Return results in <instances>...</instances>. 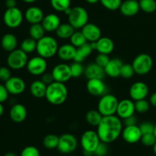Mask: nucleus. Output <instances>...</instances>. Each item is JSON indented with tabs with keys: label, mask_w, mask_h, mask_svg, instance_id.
Masks as SVG:
<instances>
[{
	"label": "nucleus",
	"mask_w": 156,
	"mask_h": 156,
	"mask_svg": "<svg viewBox=\"0 0 156 156\" xmlns=\"http://www.w3.org/2000/svg\"><path fill=\"white\" fill-rule=\"evenodd\" d=\"M86 88L88 92L94 97H101L104 94H107V86L103 79H88Z\"/></svg>",
	"instance_id": "obj_13"
},
{
	"label": "nucleus",
	"mask_w": 156,
	"mask_h": 156,
	"mask_svg": "<svg viewBox=\"0 0 156 156\" xmlns=\"http://www.w3.org/2000/svg\"><path fill=\"white\" fill-rule=\"evenodd\" d=\"M45 29L44 28L41 23L30 24V27L29 28L30 37L33 38V39L36 40L37 41L41 39L43 37L45 36Z\"/></svg>",
	"instance_id": "obj_32"
},
{
	"label": "nucleus",
	"mask_w": 156,
	"mask_h": 156,
	"mask_svg": "<svg viewBox=\"0 0 156 156\" xmlns=\"http://www.w3.org/2000/svg\"><path fill=\"white\" fill-rule=\"evenodd\" d=\"M59 45L54 37L51 36H44L37 42L36 51L37 55L44 59H50L57 54Z\"/></svg>",
	"instance_id": "obj_3"
},
{
	"label": "nucleus",
	"mask_w": 156,
	"mask_h": 156,
	"mask_svg": "<svg viewBox=\"0 0 156 156\" xmlns=\"http://www.w3.org/2000/svg\"><path fill=\"white\" fill-rule=\"evenodd\" d=\"M70 156H75V155H70Z\"/></svg>",
	"instance_id": "obj_60"
},
{
	"label": "nucleus",
	"mask_w": 156,
	"mask_h": 156,
	"mask_svg": "<svg viewBox=\"0 0 156 156\" xmlns=\"http://www.w3.org/2000/svg\"><path fill=\"white\" fill-rule=\"evenodd\" d=\"M68 20L69 23L75 29H82L88 23V13L85 8L76 6L72 9Z\"/></svg>",
	"instance_id": "obj_6"
},
{
	"label": "nucleus",
	"mask_w": 156,
	"mask_h": 156,
	"mask_svg": "<svg viewBox=\"0 0 156 156\" xmlns=\"http://www.w3.org/2000/svg\"><path fill=\"white\" fill-rule=\"evenodd\" d=\"M76 29L69 23H61L56 32L58 37L61 39H69L75 32Z\"/></svg>",
	"instance_id": "obj_30"
},
{
	"label": "nucleus",
	"mask_w": 156,
	"mask_h": 156,
	"mask_svg": "<svg viewBox=\"0 0 156 156\" xmlns=\"http://www.w3.org/2000/svg\"><path fill=\"white\" fill-rule=\"evenodd\" d=\"M108 143H105L104 142H101L98 147L96 148L95 151L94 152V155L96 156H105L108 154Z\"/></svg>",
	"instance_id": "obj_46"
},
{
	"label": "nucleus",
	"mask_w": 156,
	"mask_h": 156,
	"mask_svg": "<svg viewBox=\"0 0 156 156\" xmlns=\"http://www.w3.org/2000/svg\"><path fill=\"white\" fill-rule=\"evenodd\" d=\"M37 42L36 40L33 39L32 37H27L23 40L21 44V47L20 48L25 52L26 53H31L33 52L36 51L37 49Z\"/></svg>",
	"instance_id": "obj_33"
},
{
	"label": "nucleus",
	"mask_w": 156,
	"mask_h": 156,
	"mask_svg": "<svg viewBox=\"0 0 156 156\" xmlns=\"http://www.w3.org/2000/svg\"><path fill=\"white\" fill-rule=\"evenodd\" d=\"M4 156H17V155H15V153H13V152H8V153H6Z\"/></svg>",
	"instance_id": "obj_57"
},
{
	"label": "nucleus",
	"mask_w": 156,
	"mask_h": 156,
	"mask_svg": "<svg viewBox=\"0 0 156 156\" xmlns=\"http://www.w3.org/2000/svg\"><path fill=\"white\" fill-rule=\"evenodd\" d=\"M136 112L135 104L132 99H123L119 101L117 113L119 117L122 120L133 115Z\"/></svg>",
	"instance_id": "obj_16"
},
{
	"label": "nucleus",
	"mask_w": 156,
	"mask_h": 156,
	"mask_svg": "<svg viewBox=\"0 0 156 156\" xmlns=\"http://www.w3.org/2000/svg\"><path fill=\"white\" fill-rule=\"evenodd\" d=\"M137 119L136 116L132 115L130 117H128L123 120V124L124 126H133V125H137Z\"/></svg>",
	"instance_id": "obj_50"
},
{
	"label": "nucleus",
	"mask_w": 156,
	"mask_h": 156,
	"mask_svg": "<svg viewBox=\"0 0 156 156\" xmlns=\"http://www.w3.org/2000/svg\"><path fill=\"white\" fill-rule=\"evenodd\" d=\"M68 98V88L65 83L53 82L47 85L45 98L53 105H62Z\"/></svg>",
	"instance_id": "obj_2"
},
{
	"label": "nucleus",
	"mask_w": 156,
	"mask_h": 156,
	"mask_svg": "<svg viewBox=\"0 0 156 156\" xmlns=\"http://www.w3.org/2000/svg\"><path fill=\"white\" fill-rule=\"evenodd\" d=\"M149 102H150V105H152V106L156 107V92L153 93L150 96V98H149Z\"/></svg>",
	"instance_id": "obj_52"
},
{
	"label": "nucleus",
	"mask_w": 156,
	"mask_h": 156,
	"mask_svg": "<svg viewBox=\"0 0 156 156\" xmlns=\"http://www.w3.org/2000/svg\"><path fill=\"white\" fill-rule=\"evenodd\" d=\"M122 137L125 142L130 144L138 143L141 140L142 133L140 129V126L137 125L133 126H125L122 131Z\"/></svg>",
	"instance_id": "obj_17"
},
{
	"label": "nucleus",
	"mask_w": 156,
	"mask_h": 156,
	"mask_svg": "<svg viewBox=\"0 0 156 156\" xmlns=\"http://www.w3.org/2000/svg\"><path fill=\"white\" fill-rule=\"evenodd\" d=\"M86 2L89 4H95V3L100 2V0H86Z\"/></svg>",
	"instance_id": "obj_55"
},
{
	"label": "nucleus",
	"mask_w": 156,
	"mask_h": 156,
	"mask_svg": "<svg viewBox=\"0 0 156 156\" xmlns=\"http://www.w3.org/2000/svg\"><path fill=\"white\" fill-rule=\"evenodd\" d=\"M101 140L97 131L88 129L85 131L81 136L80 143L83 151H88L94 153L96 148L101 143Z\"/></svg>",
	"instance_id": "obj_8"
},
{
	"label": "nucleus",
	"mask_w": 156,
	"mask_h": 156,
	"mask_svg": "<svg viewBox=\"0 0 156 156\" xmlns=\"http://www.w3.org/2000/svg\"><path fill=\"white\" fill-rule=\"evenodd\" d=\"M70 66V69H71L72 77L73 78H79L84 74L85 73V67L83 66L82 62H76L74 61Z\"/></svg>",
	"instance_id": "obj_38"
},
{
	"label": "nucleus",
	"mask_w": 156,
	"mask_h": 156,
	"mask_svg": "<svg viewBox=\"0 0 156 156\" xmlns=\"http://www.w3.org/2000/svg\"><path fill=\"white\" fill-rule=\"evenodd\" d=\"M85 77L88 79H103L105 76H106L105 69L103 67L100 66L95 62H92L87 66L85 68Z\"/></svg>",
	"instance_id": "obj_22"
},
{
	"label": "nucleus",
	"mask_w": 156,
	"mask_h": 156,
	"mask_svg": "<svg viewBox=\"0 0 156 156\" xmlns=\"http://www.w3.org/2000/svg\"><path fill=\"white\" fill-rule=\"evenodd\" d=\"M153 151H154V153L156 155V143H155V145L153 146Z\"/></svg>",
	"instance_id": "obj_58"
},
{
	"label": "nucleus",
	"mask_w": 156,
	"mask_h": 156,
	"mask_svg": "<svg viewBox=\"0 0 156 156\" xmlns=\"http://www.w3.org/2000/svg\"><path fill=\"white\" fill-rule=\"evenodd\" d=\"M135 73L140 76L148 74L153 66V59L147 53H140L137 55L132 62Z\"/></svg>",
	"instance_id": "obj_5"
},
{
	"label": "nucleus",
	"mask_w": 156,
	"mask_h": 156,
	"mask_svg": "<svg viewBox=\"0 0 156 156\" xmlns=\"http://www.w3.org/2000/svg\"><path fill=\"white\" fill-rule=\"evenodd\" d=\"M135 74L133 66L132 64L129 63H123L120 69V76L123 79H129L133 76Z\"/></svg>",
	"instance_id": "obj_39"
},
{
	"label": "nucleus",
	"mask_w": 156,
	"mask_h": 156,
	"mask_svg": "<svg viewBox=\"0 0 156 156\" xmlns=\"http://www.w3.org/2000/svg\"><path fill=\"white\" fill-rule=\"evenodd\" d=\"M44 16L43 10L37 6H30L24 13V18L30 24L41 23Z\"/></svg>",
	"instance_id": "obj_20"
},
{
	"label": "nucleus",
	"mask_w": 156,
	"mask_h": 156,
	"mask_svg": "<svg viewBox=\"0 0 156 156\" xmlns=\"http://www.w3.org/2000/svg\"><path fill=\"white\" fill-rule=\"evenodd\" d=\"M9 92L5 85L0 84V103H4L9 98Z\"/></svg>",
	"instance_id": "obj_48"
},
{
	"label": "nucleus",
	"mask_w": 156,
	"mask_h": 156,
	"mask_svg": "<svg viewBox=\"0 0 156 156\" xmlns=\"http://www.w3.org/2000/svg\"><path fill=\"white\" fill-rule=\"evenodd\" d=\"M110 59H110L109 57V55L105 54V53H98V54L97 55V56L95 57V62H94L105 69V67L106 66L107 64L109 62Z\"/></svg>",
	"instance_id": "obj_45"
},
{
	"label": "nucleus",
	"mask_w": 156,
	"mask_h": 156,
	"mask_svg": "<svg viewBox=\"0 0 156 156\" xmlns=\"http://www.w3.org/2000/svg\"><path fill=\"white\" fill-rule=\"evenodd\" d=\"M24 15L18 7L7 9L3 15V21L7 27L17 28L22 24Z\"/></svg>",
	"instance_id": "obj_9"
},
{
	"label": "nucleus",
	"mask_w": 156,
	"mask_h": 156,
	"mask_svg": "<svg viewBox=\"0 0 156 156\" xmlns=\"http://www.w3.org/2000/svg\"><path fill=\"white\" fill-rule=\"evenodd\" d=\"M103 118V115L99 112L98 110H91L88 111L85 115L87 123L92 126H98Z\"/></svg>",
	"instance_id": "obj_31"
},
{
	"label": "nucleus",
	"mask_w": 156,
	"mask_h": 156,
	"mask_svg": "<svg viewBox=\"0 0 156 156\" xmlns=\"http://www.w3.org/2000/svg\"><path fill=\"white\" fill-rule=\"evenodd\" d=\"M135 104V109L136 111L140 114H144L147 112L150 108V102L148 101L146 99H142V100L134 101Z\"/></svg>",
	"instance_id": "obj_41"
},
{
	"label": "nucleus",
	"mask_w": 156,
	"mask_h": 156,
	"mask_svg": "<svg viewBox=\"0 0 156 156\" xmlns=\"http://www.w3.org/2000/svg\"><path fill=\"white\" fill-rule=\"evenodd\" d=\"M16 5H17L16 0H5V6L7 7V9L17 7Z\"/></svg>",
	"instance_id": "obj_51"
},
{
	"label": "nucleus",
	"mask_w": 156,
	"mask_h": 156,
	"mask_svg": "<svg viewBox=\"0 0 156 156\" xmlns=\"http://www.w3.org/2000/svg\"><path fill=\"white\" fill-rule=\"evenodd\" d=\"M114 50V43L108 37H101L96 41V50L99 53L111 54Z\"/></svg>",
	"instance_id": "obj_26"
},
{
	"label": "nucleus",
	"mask_w": 156,
	"mask_h": 156,
	"mask_svg": "<svg viewBox=\"0 0 156 156\" xmlns=\"http://www.w3.org/2000/svg\"><path fill=\"white\" fill-rule=\"evenodd\" d=\"M141 142L146 146H153L156 143V136L154 133H147L142 135Z\"/></svg>",
	"instance_id": "obj_42"
},
{
	"label": "nucleus",
	"mask_w": 156,
	"mask_h": 156,
	"mask_svg": "<svg viewBox=\"0 0 156 156\" xmlns=\"http://www.w3.org/2000/svg\"><path fill=\"white\" fill-rule=\"evenodd\" d=\"M69 40L70 44H73L76 48L81 47L83 44H85V43L88 42L82 31H75L71 36V37L69 38Z\"/></svg>",
	"instance_id": "obj_35"
},
{
	"label": "nucleus",
	"mask_w": 156,
	"mask_h": 156,
	"mask_svg": "<svg viewBox=\"0 0 156 156\" xmlns=\"http://www.w3.org/2000/svg\"><path fill=\"white\" fill-rule=\"evenodd\" d=\"M41 80L47 85H50V84L53 83V82H55L52 73H44V74L41 76Z\"/></svg>",
	"instance_id": "obj_49"
},
{
	"label": "nucleus",
	"mask_w": 156,
	"mask_h": 156,
	"mask_svg": "<svg viewBox=\"0 0 156 156\" xmlns=\"http://www.w3.org/2000/svg\"><path fill=\"white\" fill-rule=\"evenodd\" d=\"M139 126H140V129L143 135L147 133H154L155 124L151 122H143Z\"/></svg>",
	"instance_id": "obj_44"
},
{
	"label": "nucleus",
	"mask_w": 156,
	"mask_h": 156,
	"mask_svg": "<svg viewBox=\"0 0 156 156\" xmlns=\"http://www.w3.org/2000/svg\"><path fill=\"white\" fill-rule=\"evenodd\" d=\"M59 140V136H58L55 135V134H48L43 140V144L46 149H57Z\"/></svg>",
	"instance_id": "obj_34"
},
{
	"label": "nucleus",
	"mask_w": 156,
	"mask_h": 156,
	"mask_svg": "<svg viewBox=\"0 0 156 156\" xmlns=\"http://www.w3.org/2000/svg\"><path fill=\"white\" fill-rule=\"evenodd\" d=\"M76 53V47L71 44H65L59 47L57 55L62 61L74 60Z\"/></svg>",
	"instance_id": "obj_25"
},
{
	"label": "nucleus",
	"mask_w": 156,
	"mask_h": 156,
	"mask_svg": "<svg viewBox=\"0 0 156 156\" xmlns=\"http://www.w3.org/2000/svg\"><path fill=\"white\" fill-rule=\"evenodd\" d=\"M12 77V73L9 67L1 66L0 67V81L5 82Z\"/></svg>",
	"instance_id": "obj_47"
},
{
	"label": "nucleus",
	"mask_w": 156,
	"mask_h": 156,
	"mask_svg": "<svg viewBox=\"0 0 156 156\" xmlns=\"http://www.w3.org/2000/svg\"><path fill=\"white\" fill-rule=\"evenodd\" d=\"M27 115V111L25 106L22 104L17 103L12 105L9 112L11 120L17 123H22L25 120Z\"/></svg>",
	"instance_id": "obj_19"
},
{
	"label": "nucleus",
	"mask_w": 156,
	"mask_h": 156,
	"mask_svg": "<svg viewBox=\"0 0 156 156\" xmlns=\"http://www.w3.org/2000/svg\"><path fill=\"white\" fill-rule=\"evenodd\" d=\"M1 46L3 50L7 52H12L17 49L18 39L16 36L12 33H7L2 36L1 39Z\"/></svg>",
	"instance_id": "obj_27"
},
{
	"label": "nucleus",
	"mask_w": 156,
	"mask_h": 156,
	"mask_svg": "<svg viewBox=\"0 0 156 156\" xmlns=\"http://www.w3.org/2000/svg\"><path fill=\"white\" fill-rule=\"evenodd\" d=\"M50 5L56 12H64L66 9L70 7L71 0H50Z\"/></svg>",
	"instance_id": "obj_37"
},
{
	"label": "nucleus",
	"mask_w": 156,
	"mask_h": 156,
	"mask_svg": "<svg viewBox=\"0 0 156 156\" xmlns=\"http://www.w3.org/2000/svg\"><path fill=\"white\" fill-rule=\"evenodd\" d=\"M101 3L105 9L110 11H115L120 9L122 4V0H100Z\"/></svg>",
	"instance_id": "obj_40"
},
{
	"label": "nucleus",
	"mask_w": 156,
	"mask_h": 156,
	"mask_svg": "<svg viewBox=\"0 0 156 156\" xmlns=\"http://www.w3.org/2000/svg\"><path fill=\"white\" fill-rule=\"evenodd\" d=\"M21 156H40V152L35 146H28L22 149Z\"/></svg>",
	"instance_id": "obj_43"
},
{
	"label": "nucleus",
	"mask_w": 156,
	"mask_h": 156,
	"mask_svg": "<svg viewBox=\"0 0 156 156\" xmlns=\"http://www.w3.org/2000/svg\"><path fill=\"white\" fill-rule=\"evenodd\" d=\"M78 146L76 137L71 133H64L59 136L57 149L63 154H69L74 152Z\"/></svg>",
	"instance_id": "obj_11"
},
{
	"label": "nucleus",
	"mask_w": 156,
	"mask_h": 156,
	"mask_svg": "<svg viewBox=\"0 0 156 156\" xmlns=\"http://www.w3.org/2000/svg\"><path fill=\"white\" fill-rule=\"evenodd\" d=\"M123 121L118 116H105L97 126V133L101 141L111 143L118 139L123 131Z\"/></svg>",
	"instance_id": "obj_1"
},
{
	"label": "nucleus",
	"mask_w": 156,
	"mask_h": 156,
	"mask_svg": "<svg viewBox=\"0 0 156 156\" xmlns=\"http://www.w3.org/2000/svg\"><path fill=\"white\" fill-rule=\"evenodd\" d=\"M123 62L119 58H113L110 59L109 62L105 67V71L107 76L111 78H117L120 76V69Z\"/></svg>",
	"instance_id": "obj_24"
},
{
	"label": "nucleus",
	"mask_w": 156,
	"mask_h": 156,
	"mask_svg": "<svg viewBox=\"0 0 156 156\" xmlns=\"http://www.w3.org/2000/svg\"><path fill=\"white\" fill-rule=\"evenodd\" d=\"M154 134H155V136H156V123L155 124V129H154Z\"/></svg>",
	"instance_id": "obj_59"
},
{
	"label": "nucleus",
	"mask_w": 156,
	"mask_h": 156,
	"mask_svg": "<svg viewBox=\"0 0 156 156\" xmlns=\"http://www.w3.org/2000/svg\"><path fill=\"white\" fill-rule=\"evenodd\" d=\"M51 73L53 74L55 82L66 83L73 78L72 77L70 66L66 63H64V62L59 63L55 66L52 69Z\"/></svg>",
	"instance_id": "obj_12"
},
{
	"label": "nucleus",
	"mask_w": 156,
	"mask_h": 156,
	"mask_svg": "<svg viewBox=\"0 0 156 156\" xmlns=\"http://www.w3.org/2000/svg\"><path fill=\"white\" fill-rule=\"evenodd\" d=\"M22 1L26 3H33L34 2H36L37 0H22Z\"/></svg>",
	"instance_id": "obj_56"
},
{
	"label": "nucleus",
	"mask_w": 156,
	"mask_h": 156,
	"mask_svg": "<svg viewBox=\"0 0 156 156\" xmlns=\"http://www.w3.org/2000/svg\"><path fill=\"white\" fill-rule=\"evenodd\" d=\"M71 12H72V8L69 7L68 9H66L65 11H64V13H65V15H66L67 16H69V14L71 13Z\"/></svg>",
	"instance_id": "obj_54"
},
{
	"label": "nucleus",
	"mask_w": 156,
	"mask_h": 156,
	"mask_svg": "<svg viewBox=\"0 0 156 156\" xmlns=\"http://www.w3.org/2000/svg\"><path fill=\"white\" fill-rule=\"evenodd\" d=\"M81 31L82 32L87 41L89 43L95 42L101 37V30L100 27L93 23H88L85 24L81 29Z\"/></svg>",
	"instance_id": "obj_18"
},
{
	"label": "nucleus",
	"mask_w": 156,
	"mask_h": 156,
	"mask_svg": "<svg viewBox=\"0 0 156 156\" xmlns=\"http://www.w3.org/2000/svg\"><path fill=\"white\" fill-rule=\"evenodd\" d=\"M28 59L27 53L23 51L21 48L15 49L9 53L7 57V65L12 69H21L27 66Z\"/></svg>",
	"instance_id": "obj_7"
},
{
	"label": "nucleus",
	"mask_w": 156,
	"mask_h": 156,
	"mask_svg": "<svg viewBox=\"0 0 156 156\" xmlns=\"http://www.w3.org/2000/svg\"><path fill=\"white\" fill-rule=\"evenodd\" d=\"M140 3L137 0H125L122 2L120 7L122 15L126 17L134 16L140 12Z\"/></svg>",
	"instance_id": "obj_21"
},
{
	"label": "nucleus",
	"mask_w": 156,
	"mask_h": 156,
	"mask_svg": "<svg viewBox=\"0 0 156 156\" xmlns=\"http://www.w3.org/2000/svg\"><path fill=\"white\" fill-rule=\"evenodd\" d=\"M47 85L44 84L42 81L35 80L30 84V91L32 96L36 98H45L46 92H47Z\"/></svg>",
	"instance_id": "obj_28"
},
{
	"label": "nucleus",
	"mask_w": 156,
	"mask_h": 156,
	"mask_svg": "<svg viewBox=\"0 0 156 156\" xmlns=\"http://www.w3.org/2000/svg\"><path fill=\"white\" fill-rule=\"evenodd\" d=\"M41 24L46 31L53 32L56 31V29L60 25L61 21L59 17L56 14L50 13L44 16Z\"/></svg>",
	"instance_id": "obj_23"
},
{
	"label": "nucleus",
	"mask_w": 156,
	"mask_h": 156,
	"mask_svg": "<svg viewBox=\"0 0 156 156\" xmlns=\"http://www.w3.org/2000/svg\"><path fill=\"white\" fill-rule=\"evenodd\" d=\"M92 51L93 49L91 47V44L89 42L85 43L82 46L76 48V53L74 58V61L82 62L87 57H88L91 54Z\"/></svg>",
	"instance_id": "obj_29"
},
{
	"label": "nucleus",
	"mask_w": 156,
	"mask_h": 156,
	"mask_svg": "<svg viewBox=\"0 0 156 156\" xmlns=\"http://www.w3.org/2000/svg\"><path fill=\"white\" fill-rule=\"evenodd\" d=\"M26 68H27V72L32 76H42L47 71V59H44L42 56H39V55L34 56V57L28 59Z\"/></svg>",
	"instance_id": "obj_10"
},
{
	"label": "nucleus",
	"mask_w": 156,
	"mask_h": 156,
	"mask_svg": "<svg viewBox=\"0 0 156 156\" xmlns=\"http://www.w3.org/2000/svg\"><path fill=\"white\" fill-rule=\"evenodd\" d=\"M140 7L146 13H153L156 11L155 0H140Z\"/></svg>",
	"instance_id": "obj_36"
},
{
	"label": "nucleus",
	"mask_w": 156,
	"mask_h": 156,
	"mask_svg": "<svg viewBox=\"0 0 156 156\" xmlns=\"http://www.w3.org/2000/svg\"><path fill=\"white\" fill-rule=\"evenodd\" d=\"M3 114H4V106L2 103H0V117L3 115Z\"/></svg>",
	"instance_id": "obj_53"
},
{
	"label": "nucleus",
	"mask_w": 156,
	"mask_h": 156,
	"mask_svg": "<svg viewBox=\"0 0 156 156\" xmlns=\"http://www.w3.org/2000/svg\"><path fill=\"white\" fill-rule=\"evenodd\" d=\"M129 94L134 101L146 99L149 94V87L143 82H136L129 88Z\"/></svg>",
	"instance_id": "obj_14"
},
{
	"label": "nucleus",
	"mask_w": 156,
	"mask_h": 156,
	"mask_svg": "<svg viewBox=\"0 0 156 156\" xmlns=\"http://www.w3.org/2000/svg\"><path fill=\"white\" fill-rule=\"evenodd\" d=\"M118 103L119 101L115 95L107 93L99 99L98 103V110L103 115V117L115 115Z\"/></svg>",
	"instance_id": "obj_4"
},
{
	"label": "nucleus",
	"mask_w": 156,
	"mask_h": 156,
	"mask_svg": "<svg viewBox=\"0 0 156 156\" xmlns=\"http://www.w3.org/2000/svg\"><path fill=\"white\" fill-rule=\"evenodd\" d=\"M9 94L18 95L25 91L26 83L23 79L18 76H12L5 83Z\"/></svg>",
	"instance_id": "obj_15"
}]
</instances>
